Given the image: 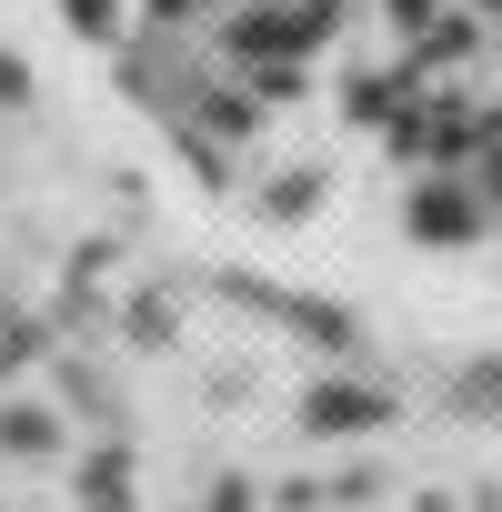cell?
I'll list each match as a JSON object with an SVG mask.
<instances>
[{"label": "cell", "instance_id": "obj_1", "mask_svg": "<svg viewBox=\"0 0 502 512\" xmlns=\"http://www.w3.org/2000/svg\"><path fill=\"white\" fill-rule=\"evenodd\" d=\"M71 21L241 211L502 302V0H71Z\"/></svg>", "mask_w": 502, "mask_h": 512}]
</instances>
